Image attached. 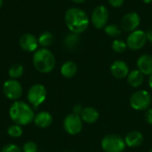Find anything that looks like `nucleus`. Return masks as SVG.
<instances>
[{
  "label": "nucleus",
  "mask_w": 152,
  "mask_h": 152,
  "mask_svg": "<svg viewBox=\"0 0 152 152\" xmlns=\"http://www.w3.org/2000/svg\"><path fill=\"white\" fill-rule=\"evenodd\" d=\"M149 152H152V148L151 149V150H150V151H149Z\"/></svg>",
  "instance_id": "nucleus-36"
},
{
  "label": "nucleus",
  "mask_w": 152,
  "mask_h": 152,
  "mask_svg": "<svg viewBox=\"0 0 152 152\" xmlns=\"http://www.w3.org/2000/svg\"><path fill=\"white\" fill-rule=\"evenodd\" d=\"M74 3H76V4H83V3H85L86 0H72Z\"/></svg>",
  "instance_id": "nucleus-33"
},
{
  "label": "nucleus",
  "mask_w": 152,
  "mask_h": 152,
  "mask_svg": "<svg viewBox=\"0 0 152 152\" xmlns=\"http://www.w3.org/2000/svg\"><path fill=\"white\" fill-rule=\"evenodd\" d=\"M126 42L129 49L133 51L140 50L146 45L147 42L146 33L141 29H136L133 32H130Z\"/></svg>",
  "instance_id": "nucleus-10"
},
{
  "label": "nucleus",
  "mask_w": 152,
  "mask_h": 152,
  "mask_svg": "<svg viewBox=\"0 0 152 152\" xmlns=\"http://www.w3.org/2000/svg\"><path fill=\"white\" fill-rule=\"evenodd\" d=\"M64 20L69 30L76 34H81L86 31L90 23L87 13L77 7L68 9L64 15Z\"/></svg>",
  "instance_id": "nucleus-1"
},
{
  "label": "nucleus",
  "mask_w": 152,
  "mask_h": 152,
  "mask_svg": "<svg viewBox=\"0 0 152 152\" xmlns=\"http://www.w3.org/2000/svg\"><path fill=\"white\" fill-rule=\"evenodd\" d=\"M111 47H112V50L115 52V53H124L126 48H127V45H126V42L122 40V39H115L113 42H112V45H111Z\"/></svg>",
  "instance_id": "nucleus-24"
},
{
  "label": "nucleus",
  "mask_w": 152,
  "mask_h": 152,
  "mask_svg": "<svg viewBox=\"0 0 152 152\" xmlns=\"http://www.w3.org/2000/svg\"><path fill=\"white\" fill-rule=\"evenodd\" d=\"M152 102V96L146 90L134 92L130 98V105L135 110H147Z\"/></svg>",
  "instance_id": "nucleus-4"
},
{
  "label": "nucleus",
  "mask_w": 152,
  "mask_h": 152,
  "mask_svg": "<svg viewBox=\"0 0 152 152\" xmlns=\"http://www.w3.org/2000/svg\"><path fill=\"white\" fill-rule=\"evenodd\" d=\"M34 123L39 128H47L53 123V117L49 112L42 111L35 116Z\"/></svg>",
  "instance_id": "nucleus-17"
},
{
  "label": "nucleus",
  "mask_w": 152,
  "mask_h": 152,
  "mask_svg": "<svg viewBox=\"0 0 152 152\" xmlns=\"http://www.w3.org/2000/svg\"><path fill=\"white\" fill-rule=\"evenodd\" d=\"M109 10L104 5H97L92 12L91 21L96 28H105L109 20Z\"/></svg>",
  "instance_id": "nucleus-9"
},
{
  "label": "nucleus",
  "mask_w": 152,
  "mask_h": 152,
  "mask_svg": "<svg viewBox=\"0 0 152 152\" xmlns=\"http://www.w3.org/2000/svg\"><path fill=\"white\" fill-rule=\"evenodd\" d=\"M32 61L35 69L45 74L53 71L56 64L53 53L47 48H40L34 52Z\"/></svg>",
  "instance_id": "nucleus-3"
},
{
  "label": "nucleus",
  "mask_w": 152,
  "mask_h": 152,
  "mask_svg": "<svg viewBox=\"0 0 152 152\" xmlns=\"http://www.w3.org/2000/svg\"><path fill=\"white\" fill-rule=\"evenodd\" d=\"M126 145L129 148H137L143 142V134L139 131H131L124 138Z\"/></svg>",
  "instance_id": "nucleus-15"
},
{
  "label": "nucleus",
  "mask_w": 152,
  "mask_h": 152,
  "mask_svg": "<svg viewBox=\"0 0 152 152\" xmlns=\"http://www.w3.org/2000/svg\"><path fill=\"white\" fill-rule=\"evenodd\" d=\"M7 134L12 138H18L22 135V128L19 125H12L7 129Z\"/></svg>",
  "instance_id": "nucleus-25"
},
{
  "label": "nucleus",
  "mask_w": 152,
  "mask_h": 152,
  "mask_svg": "<svg viewBox=\"0 0 152 152\" xmlns=\"http://www.w3.org/2000/svg\"><path fill=\"white\" fill-rule=\"evenodd\" d=\"M108 2L111 6L118 8V7H121L123 5L125 0H108Z\"/></svg>",
  "instance_id": "nucleus-29"
},
{
  "label": "nucleus",
  "mask_w": 152,
  "mask_h": 152,
  "mask_svg": "<svg viewBox=\"0 0 152 152\" xmlns=\"http://www.w3.org/2000/svg\"><path fill=\"white\" fill-rule=\"evenodd\" d=\"M137 69H139L144 76L152 75V55L142 54L137 60Z\"/></svg>",
  "instance_id": "nucleus-14"
},
{
  "label": "nucleus",
  "mask_w": 152,
  "mask_h": 152,
  "mask_svg": "<svg viewBox=\"0 0 152 152\" xmlns=\"http://www.w3.org/2000/svg\"><path fill=\"white\" fill-rule=\"evenodd\" d=\"M141 23V18L135 12H130L125 14L121 20V28L126 32H133L137 29Z\"/></svg>",
  "instance_id": "nucleus-11"
},
{
  "label": "nucleus",
  "mask_w": 152,
  "mask_h": 152,
  "mask_svg": "<svg viewBox=\"0 0 152 152\" xmlns=\"http://www.w3.org/2000/svg\"><path fill=\"white\" fill-rule=\"evenodd\" d=\"M100 114L95 108L93 107H86L83 109V111L80 115L81 119L83 122L86 124H94L99 119Z\"/></svg>",
  "instance_id": "nucleus-16"
},
{
  "label": "nucleus",
  "mask_w": 152,
  "mask_h": 152,
  "mask_svg": "<svg viewBox=\"0 0 152 152\" xmlns=\"http://www.w3.org/2000/svg\"><path fill=\"white\" fill-rule=\"evenodd\" d=\"M111 75L118 78V79H123L125 77H127L129 74V68L126 62L121 60H117L112 62L110 68Z\"/></svg>",
  "instance_id": "nucleus-13"
},
{
  "label": "nucleus",
  "mask_w": 152,
  "mask_h": 152,
  "mask_svg": "<svg viewBox=\"0 0 152 152\" xmlns=\"http://www.w3.org/2000/svg\"><path fill=\"white\" fill-rule=\"evenodd\" d=\"M104 31L108 36H110L111 37H119L121 35V29L116 24L106 25L105 28H104Z\"/></svg>",
  "instance_id": "nucleus-23"
},
{
  "label": "nucleus",
  "mask_w": 152,
  "mask_h": 152,
  "mask_svg": "<svg viewBox=\"0 0 152 152\" xmlns=\"http://www.w3.org/2000/svg\"><path fill=\"white\" fill-rule=\"evenodd\" d=\"M143 81H144V75L139 69H134L130 71L127 76V82L134 88H137L141 86L143 84Z\"/></svg>",
  "instance_id": "nucleus-18"
},
{
  "label": "nucleus",
  "mask_w": 152,
  "mask_h": 152,
  "mask_svg": "<svg viewBox=\"0 0 152 152\" xmlns=\"http://www.w3.org/2000/svg\"><path fill=\"white\" fill-rule=\"evenodd\" d=\"M143 1V3H145V4H150V3H151L152 0H142Z\"/></svg>",
  "instance_id": "nucleus-34"
},
{
  "label": "nucleus",
  "mask_w": 152,
  "mask_h": 152,
  "mask_svg": "<svg viewBox=\"0 0 152 152\" xmlns=\"http://www.w3.org/2000/svg\"><path fill=\"white\" fill-rule=\"evenodd\" d=\"M19 44L20 48L27 53L36 52L39 45L37 38L31 33H24L21 35Z\"/></svg>",
  "instance_id": "nucleus-12"
},
{
  "label": "nucleus",
  "mask_w": 152,
  "mask_h": 152,
  "mask_svg": "<svg viewBox=\"0 0 152 152\" xmlns=\"http://www.w3.org/2000/svg\"><path fill=\"white\" fill-rule=\"evenodd\" d=\"M101 144L105 152H123L126 147L125 140L118 134H108L104 136Z\"/></svg>",
  "instance_id": "nucleus-5"
},
{
  "label": "nucleus",
  "mask_w": 152,
  "mask_h": 152,
  "mask_svg": "<svg viewBox=\"0 0 152 152\" xmlns=\"http://www.w3.org/2000/svg\"><path fill=\"white\" fill-rule=\"evenodd\" d=\"M146 37H147V41L149 40L152 43V28L146 32Z\"/></svg>",
  "instance_id": "nucleus-31"
},
{
  "label": "nucleus",
  "mask_w": 152,
  "mask_h": 152,
  "mask_svg": "<svg viewBox=\"0 0 152 152\" xmlns=\"http://www.w3.org/2000/svg\"><path fill=\"white\" fill-rule=\"evenodd\" d=\"M1 152H22L19 146H17L16 144H7L5 145L2 150Z\"/></svg>",
  "instance_id": "nucleus-27"
},
{
  "label": "nucleus",
  "mask_w": 152,
  "mask_h": 152,
  "mask_svg": "<svg viewBox=\"0 0 152 152\" xmlns=\"http://www.w3.org/2000/svg\"><path fill=\"white\" fill-rule=\"evenodd\" d=\"M79 42H80L79 34H76V33L71 32L65 37V38L63 40V45L68 50H73V49L77 48Z\"/></svg>",
  "instance_id": "nucleus-20"
},
{
  "label": "nucleus",
  "mask_w": 152,
  "mask_h": 152,
  "mask_svg": "<svg viewBox=\"0 0 152 152\" xmlns=\"http://www.w3.org/2000/svg\"><path fill=\"white\" fill-rule=\"evenodd\" d=\"M47 91L45 86L41 84L33 85L28 91L27 99L34 109L38 108L46 99Z\"/></svg>",
  "instance_id": "nucleus-6"
},
{
  "label": "nucleus",
  "mask_w": 152,
  "mask_h": 152,
  "mask_svg": "<svg viewBox=\"0 0 152 152\" xmlns=\"http://www.w3.org/2000/svg\"><path fill=\"white\" fill-rule=\"evenodd\" d=\"M3 92L6 98L11 101H18L22 94V86L16 79H8L3 85Z\"/></svg>",
  "instance_id": "nucleus-8"
},
{
  "label": "nucleus",
  "mask_w": 152,
  "mask_h": 152,
  "mask_svg": "<svg viewBox=\"0 0 152 152\" xmlns=\"http://www.w3.org/2000/svg\"><path fill=\"white\" fill-rule=\"evenodd\" d=\"M77 72V64L72 61H68L64 62L61 67V74L66 78L73 77Z\"/></svg>",
  "instance_id": "nucleus-19"
},
{
  "label": "nucleus",
  "mask_w": 152,
  "mask_h": 152,
  "mask_svg": "<svg viewBox=\"0 0 152 152\" xmlns=\"http://www.w3.org/2000/svg\"><path fill=\"white\" fill-rule=\"evenodd\" d=\"M23 72H24L23 66L20 64H18V63L12 65L11 68L9 69V71H8L10 77L12 79H17V78L20 77L23 75Z\"/></svg>",
  "instance_id": "nucleus-22"
},
{
  "label": "nucleus",
  "mask_w": 152,
  "mask_h": 152,
  "mask_svg": "<svg viewBox=\"0 0 152 152\" xmlns=\"http://www.w3.org/2000/svg\"><path fill=\"white\" fill-rule=\"evenodd\" d=\"M148 83H149V86L152 89V75L149 76V80H148Z\"/></svg>",
  "instance_id": "nucleus-32"
},
{
  "label": "nucleus",
  "mask_w": 152,
  "mask_h": 152,
  "mask_svg": "<svg viewBox=\"0 0 152 152\" xmlns=\"http://www.w3.org/2000/svg\"><path fill=\"white\" fill-rule=\"evenodd\" d=\"M9 116L14 124L20 126L30 124L35 118L32 108L21 101H15L11 105L9 109Z\"/></svg>",
  "instance_id": "nucleus-2"
},
{
  "label": "nucleus",
  "mask_w": 152,
  "mask_h": 152,
  "mask_svg": "<svg viewBox=\"0 0 152 152\" xmlns=\"http://www.w3.org/2000/svg\"><path fill=\"white\" fill-rule=\"evenodd\" d=\"M22 152H37V146L33 142H27L23 145Z\"/></svg>",
  "instance_id": "nucleus-26"
},
{
  "label": "nucleus",
  "mask_w": 152,
  "mask_h": 152,
  "mask_svg": "<svg viewBox=\"0 0 152 152\" xmlns=\"http://www.w3.org/2000/svg\"><path fill=\"white\" fill-rule=\"evenodd\" d=\"M144 118H145V121H146L149 125H152V108H149V109L145 111Z\"/></svg>",
  "instance_id": "nucleus-28"
},
{
  "label": "nucleus",
  "mask_w": 152,
  "mask_h": 152,
  "mask_svg": "<svg viewBox=\"0 0 152 152\" xmlns=\"http://www.w3.org/2000/svg\"><path fill=\"white\" fill-rule=\"evenodd\" d=\"M63 128L67 134L70 135H77L83 129V120L80 116L70 113L67 115L63 120Z\"/></svg>",
  "instance_id": "nucleus-7"
},
{
  "label": "nucleus",
  "mask_w": 152,
  "mask_h": 152,
  "mask_svg": "<svg viewBox=\"0 0 152 152\" xmlns=\"http://www.w3.org/2000/svg\"><path fill=\"white\" fill-rule=\"evenodd\" d=\"M83 109H84V108L82 107V105H80V104H76V105L73 107V109H72V113L80 116L81 113H82V111H83Z\"/></svg>",
  "instance_id": "nucleus-30"
},
{
  "label": "nucleus",
  "mask_w": 152,
  "mask_h": 152,
  "mask_svg": "<svg viewBox=\"0 0 152 152\" xmlns=\"http://www.w3.org/2000/svg\"><path fill=\"white\" fill-rule=\"evenodd\" d=\"M38 40V45L42 47V48H46L48 46H50L53 42V35L51 32H44L42 33L39 37L37 38Z\"/></svg>",
  "instance_id": "nucleus-21"
},
{
  "label": "nucleus",
  "mask_w": 152,
  "mask_h": 152,
  "mask_svg": "<svg viewBox=\"0 0 152 152\" xmlns=\"http://www.w3.org/2000/svg\"><path fill=\"white\" fill-rule=\"evenodd\" d=\"M3 3H4V2H3V0H0V8L2 7V5H3Z\"/></svg>",
  "instance_id": "nucleus-35"
}]
</instances>
